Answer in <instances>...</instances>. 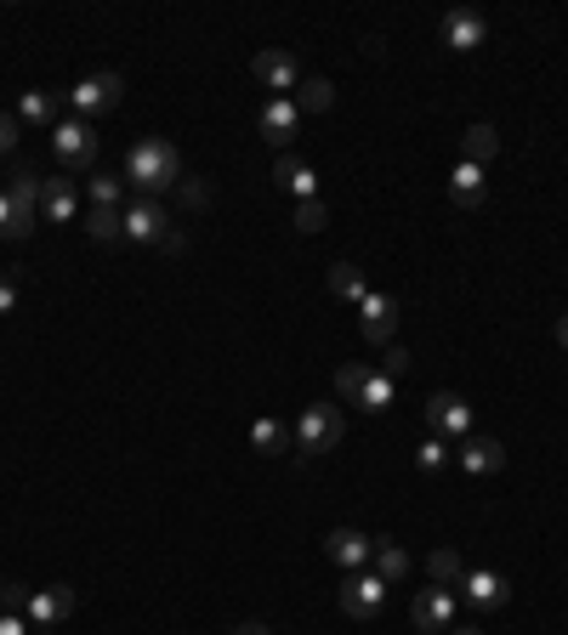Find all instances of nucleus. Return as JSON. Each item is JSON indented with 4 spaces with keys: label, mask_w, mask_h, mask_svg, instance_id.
<instances>
[{
    "label": "nucleus",
    "mask_w": 568,
    "mask_h": 635,
    "mask_svg": "<svg viewBox=\"0 0 568 635\" xmlns=\"http://www.w3.org/2000/svg\"><path fill=\"white\" fill-rule=\"evenodd\" d=\"M98 148H103V136H98V125L91 120H58L52 125V154H58V165H69V171H91L98 165Z\"/></svg>",
    "instance_id": "7ed1b4c3"
},
{
    "label": "nucleus",
    "mask_w": 568,
    "mask_h": 635,
    "mask_svg": "<svg viewBox=\"0 0 568 635\" xmlns=\"http://www.w3.org/2000/svg\"><path fill=\"white\" fill-rule=\"evenodd\" d=\"M18 131H23V125H18V114H0V160H7V154L18 148Z\"/></svg>",
    "instance_id": "72a5a7b5"
},
{
    "label": "nucleus",
    "mask_w": 568,
    "mask_h": 635,
    "mask_svg": "<svg viewBox=\"0 0 568 635\" xmlns=\"http://www.w3.org/2000/svg\"><path fill=\"white\" fill-rule=\"evenodd\" d=\"M449 635H484V629H449Z\"/></svg>",
    "instance_id": "a19ab883"
},
{
    "label": "nucleus",
    "mask_w": 568,
    "mask_h": 635,
    "mask_svg": "<svg viewBox=\"0 0 568 635\" xmlns=\"http://www.w3.org/2000/svg\"><path fill=\"white\" fill-rule=\"evenodd\" d=\"M358 329H364L369 347H387V340L398 335V301H393V296H375V289H369V296L358 301Z\"/></svg>",
    "instance_id": "1a4fd4ad"
},
{
    "label": "nucleus",
    "mask_w": 568,
    "mask_h": 635,
    "mask_svg": "<svg viewBox=\"0 0 568 635\" xmlns=\"http://www.w3.org/2000/svg\"><path fill=\"white\" fill-rule=\"evenodd\" d=\"M342 431H347L342 409H329V403H313V409L296 420V431H291V449H296L302 460H313V454H329V449L342 443Z\"/></svg>",
    "instance_id": "f03ea898"
},
{
    "label": "nucleus",
    "mask_w": 568,
    "mask_h": 635,
    "mask_svg": "<svg viewBox=\"0 0 568 635\" xmlns=\"http://www.w3.org/2000/svg\"><path fill=\"white\" fill-rule=\"evenodd\" d=\"M336 602H342L347 618H375V613H382V602H387V578L358 567V573L342 578V596H336Z\"/></svg>",
    "instance_id": "0eeeda50"
},
{
    "label": "nucleus",
    "mask_w": 568,
    "mask_h": 635,
    "mask_svg": "<svg viewBox=\"0 0 568 635\" xmlns=\"http://www.w3.org/2000/svg\"><path fill=\"white\" fill-rule=\"evenodd\" d=\"M85 238H91V244H125V211L91 205V211H85Z\"/></svg>",
    "instance_id": "4be33fe9"
},
{
    "label": "nucleus",
    "mask_w": 568,
    "mask_h": 635,
    "mask_svg": "<svg viewBox=\"0 0 568 635\" xmlns=\"http://www.w3.org/2000/svg\"><path fill=\"white\" fill-rule=\"evenodd\" d=\"M484 193H489V176H484V165H455L449 171V199L460 205V211H478L484 205Z\"/></svg>",
    "instance_id": "aec40b11"
},
{
    "label": "nucleus",
    "mask_w": 568,
    "mask_h": 635,
    "mask_svg": "<svg viewBox=\"0 0 568 635\" xmlns=\"http://www.w3.org/2000/svg\"><path fill=\"white\" fill-rule=\"evenodd\" d=\"M251 74H256L267 91H278V96H296V85H302V58H296V52H262V58L251 63Z\"/></svg>",
    "instance_id": "f8f14e48"
},
{
    "label": "nucleus",
    "mask_w": 568,
    "mask_h": 635,
    "mask_svg": "<svg viewBox=\"0 0 568 635\" xmlns=\"http://www.w3.org/2000/svg\"><path fill=\"white\" fill-rule=\"evenodd\" d=\"M495 154H500L495 125H466V136H460V160H466V165H489Z\"/></svg>",
    "instance_id": "5701e85b"
},
{
    "label": "nucleus",
    "mask_w": 568,
    "mask_h": 635,
    "mask_svg": "<svg viewBox=\"0 0 568 635\" xmlns=\"http://www.w3.org/2000/svg\"><path fill=\"white\" fill-rule=\"evenodd\" d=\"M63 96H52V91H23L18 96V125H34V131H52L63 114Z\"/></svg>",
    "instance_id": "412c9836"
},
{
    "label": "nucleus",
    "mask_w": 568,
    "mask_h": 635,
    "mask_svg": "<svg viewBox=\"0 0 568 635\" xmlns=\"http://www.w3.org/2000/svg\"><path fill=\"white\" fill-rule=\"evenodd\" d=\"M0 238H12V199H7V187H0Z\"/></svg>",
    "instance_id": "4c0bfd02"
},
{
    "label": "nucleus",
    "mask_w": 568,
    "mask_h": 635,
    "mask_svg": "<svg viewBox=\"0 0 568 635\" xmlns=\"http://www.w3.org/2000/svg\"><path fill=\"white\" fill-rule=\"evenodd\" d=\"M227 635H273V629H267V624H256V618H245V624H233Z\"/></svg>",
    "instance_id": "58836bf2"
},
{
    "label": "nucleus",
    "mask_w": 568,
    "mask_h": 635,
    "mask_svg": "<svg viewBox=\"0 0 568 635\" xmlns=\"http://www.w3.org/2000/svg\"><path fill=\"white\" fill-rule=\"evenodd\" d=\"M176 199H182L187 211H205V205H211V187H205L200 176H182V182H176Z\"/></svg>",
    "instance_id": "2f4dec72"
},
{
    "label": "nucleus",
    "mask_w": 568,
    "mask_h": 635,
    "mask_svg": "<svg viewBox=\"0 0 568 635\" xmlns=\"http://www.w3.org/2000/svg\"><path fill=\"white\" fill-rule=\"evenodd\" d=\"M182 176H187V171H182L176 142H165V136H142V142H131V154H125V182L142 187V199L176 193Z\"/></svg>",
    "instance_id": "f257e3e1"
},
{
    "label": "nucleus",
    "mask_w": 568,
    "mask_h": 635,
    "mask_svg": "<svg viewBox=\"0 0 568 635\" xmlns=\"http://www.w3.org/2000/svg\"><path fill=\"white\" fill-rule=\"evenodd\" d=\"M336 386H342V398H347L353 409H369V414L393 409V392H398L382 369H364V363H347V369L336 375Z\"/></svg>",
    "instance_id": "20e7f679"
},
{
    "label": "nucleus",
    "mask_w": 568,
    "mask_h": 635,
    "mask_svg": "<svg viewBox=\"0 0 568 635\" xmlns=\"http://www.w3.org/2000/svg\"><path fill=\"white\" fill-rule=\"evenodd\" d=\"M324 556L336 562L342 573H358V567H369V556H375V540H369V533H358V528H329Z\"/></svg>",
    "instance_id": "9d476101"
},
{
    "label": "nucleus",
    "mask_w": 568,
    "mask_h": 635,
    "mask_svg": "<svg viewBox=\"0 0 568 635\" xmlns=\"http://www.w3.org/2000/svg\"><path fill=\"white\" fill-rule=\"evenodd\" d=\"M484 40H489V18L484 12H471V7L444 12V45L449 52H478Z\"/></svg>",
    "instance_id": "4468645a"
},
{
    "label": "nucleus",
    "mask_w": 568,
    "mask_h": 635,
    "mask_svg": "<svg viewBox=\"0 0 568 635\" xmlns=\"http://www.w3.org/2000/svg\"><path fill=\"white\" fill-rule=\"evenodd\" d=\"M329 296L347 301V307H358V301L369 296V289H364V273H358L353 262H336V267H329Z\"/></svg>",
    "instance_id": "393cba45"
},
{
    "label": "nucleus",
    "mask_w": 568,
    "mask_h": 635,
    "mask_svg": "<svg viewBox=\"0 0 568 635\" xmlns=\"http://www.w3.org/2000/svg\"><path fill=\"white\" fill-rule=\"evenodd\" d=\"M34 635H52V629H34Z\"/></svg>",
    "instance_id": "79ce46f5"
},
{
    "label": "nucleus",
    "mask_w": 568,
    "mask_h": 635,
    "mask_svg": "<svg viewBox=\"0 0 568 635\" xmlns=\"http://www.w3.org/2000/svg\"><path fill=\"white\" fill-rule=\"evenodd\" d=\"M415 465H420V471H444V465H449V449H444V437H426V443L415 449Z\"/></svg>",
    "instance_id": "7c9ffc66"
},
{
    "label": "nucleus",
    "mask_w": 568,
    "mask_h": 635,
    "mask_svg": "<svg viewBox=\"0 0 568 635\" xmlns=\"http://www.w3.org/2000/svg\"><path fill=\"white\" fill-rule=\"evenodd\" d=\"M426 426H433V437H471V409H466V398L433 392V398H426Z\"/></svg>",
    "instance_id": "9b49d317"
},
{
    "label": "nucleus",
    "mask_w": 568,
    "mask_h": 635,
    "mask_svg": "<svg viewBox=\"0 0 568 635\" xmlns=\"http://www.w3.org/2000/svg\"><path fill=\"white\" fill-rule=\"evenodd\" d=\"M324 222H329V205L324 199H302L296 205V233H318Z\"/></svg>",
    "instance_id": "c756f323"
},
{
    "label": "nucleus",
    "mask_w": 568,
    "mask_h": 635,
    "mask_svg": "<svg viewBox=\"0 0 568 635\" xmlns=\"http://www.w3.org/2000/svg\"><path fill=\"white\" fill-rule=\"evenodd\" d=\"M557 347H568V313L557 318Z\"/></svg>",
    "instance_id": "ea45409f"
},
{
    "label": "nucleus",
    "mask_w": 568,
    "mask_h": 635,
    "mask_svg": "<svg viewBox=\"0 0 568 635\" xmlns=\"http://www.w3.org/2000/svg\"><path fill=\"white\" fill-rule=\"evenodd\" d=\"M455 465H460L466 477H495V471H506V449L495 443V437H460Z\"/></svg>",
    "instance_id": "dca6fc26"
},
{
    "label": "nucleus",
    "mask_w": 568,
    "mask_h": 635,
    "mask_svg": "<svg viewBox=\"0 0 568 635\" xmlns=\"http://www.w3.org/2000/svg\"><path fill=\"white\" fill-rule=\"evenodd\" d=\"M273 182L284 193H296V199H318V171L307 160H296V154H278L273 160Z\"/></svg>",
    "instance_id": "a211bd4d"
},
{
    "label": "nucleus",
    "mask_w": 568,
    "mask_h": 635,
    "mask_svg": "<svg viewBox=\"0 0 568 635\" xmlns=\"http://www.w3.org/2000/svg\"><path fill=\"white\" fill-rule=\"evenodd\" d=\"M120 91H125L120 74H85L74 91H63V103L74 109V120H98V114H109L120 103Z\"/></svg>",
    "instance_id": "39448f33"
},
{
    "label": "nucleus",
    "mask_w": 568,
    "mask_h": 635,
    "mask_svg": "<svg viewBox=\"0 0 568 635\" xmlns=\"http://www.w3.org/2000/svg\"><path fill=\"white\" fill-rule=\"evenodd\" d=\"M291 103H296L302 114H324L329 103H336V85H329V80H302Z\"/></svg>",
    "instance_id": "cd10ccee"
},
{
    "label": "nucleus",
    "mask_w": 568,
    "mask_h": 635,
    "mask_svg": "<svg viewBox=\"0 0 568 635\" xmlns=\"http://www.w3.org/2000/svg\"><path fill=\"white\" fill-rule=\"evenodd\" d=\"M85 193H91V205H103V211H120V199H125V176L91 171V176H85Z\"/></svg>",
    "instance_id": "a878e982"
},
{
    "label": "nucleus",
    "mask_w": 568,
    "mask_h": 635,
    "mask_svg": "<svg viewBox=\"0 0 568 635\" xmlns=\"http://www.w3.org/2000/svg\"><path fill=\"white\" fill-rule=\"evenodd\" d=\"M426 573H433V584H449V591H455V584H460V556L444 545V551H433V556H426Z\"/></svg>",
    "instance_id": "c85d7f7f"
},
{
    "label": "nucleus",
    "mask_w": 568,
    "mask_h": 635,
    "mask_svg": "<svg viewBox=\"0 0 568 635\" xmlns=\"http://www.w3.org/2000/svg\"><path fill=\"white\" fill-rule=\"evenodd\" d=\"M12 307H18V278L0 273V313H12Z\"/></svg>",
    "instance_id": "c9c22d12"
},
{
    "label": "nucleus",
    "mask_w": 568,
    "mask_h": 635,
    "mask_svg": "<svg viewBox=\"0 0 568 635\" xmlns=\"http://www.w3.org/2000/svg\"><path fill=\"white\" fill-rule=\"evenodd\" d=\"M455 607H460V596L449 591V584H426V591H415V602H409V618H415L426 635H449Z\"/></svg>",
    "instance_id": "423d86ee"
},
{
    "label": "nucleus",
    "mask_w": 568,
    "mask_h": 635,
    "mask_svg": "<svg viewBox=\"0 0 568 635\" xmlns=\"http://www.w3.org/2000/svg\"><path fill=\"white\" fill-rule=\"evenodd\" d=\"M23 607H29L23 584H0V613H23Z\"/></svg>",
    "instance_id": "473e14b6"
},
{
    "label": "nucleus",
    "mask_w": 568,
    "mask_h": 635,
    "mask_svg": "<svg viewBox=\"0 0 568 635\" xmlns=\"http://www.w3.org/2000/svg\"><path fill=\"white\" fill-rule=\"evenodd\" d=\"M369 562H375V573H382L387 584H404L409 578V551L398 540H375V556Z\"/></svg>",
    "instance_id": "b1692460"
},
{
    "label": "nucleus",
    "mask_w": 568,
    "mask_h": 635,
    "mask_svg": "<svg viewBox=\"0 0 568 635\" xmlns=\"http://www.w3.org/2000/svg\"><path fill=\"white\" fill-rule=\"evenodd\" d=\"M455 596H466L478 613H500V607H506V596H511V584H506L495 567H471V573H460Z\"/></svg>",
    "instance_id": "6e6552de"
},
{
    "label": "nucleus",
    "mask_w": 568,
    "mask_h": 635,
    "mask_svg": "<svg viewBox=\"0 0 568 635\" xmlns=\"http://www.w3.org/2000/svg\"><path fill=\"white\" fill-rule=\"evenodd\" d=\"M0 635H34V629H29L18 613H0Z\"/></svg>",
    "instance_id": "e433bc0d"
},
{
    "label": "nucleus",
    "mask_w": 568,
    "mask_h": 635,
    "mask_svg": "<svg viewBox=\"0 0 568 635\" xmlns=\"http://www.w3.org/2000/svg\"><path fill=\"white\" fill-rule=\"evenodd\" d=\"M165 233H171V216H165L160 199L125 205V238H131V244H165Z\"/></svg>",
    "instance_id": "ddd939ff"
},
{
    "label": "nucleus",
    "mask_w": 568,
    "mask_h": 635,
    "mask_svg": "<svg viewBox=\"0 0 568 635\" xmlns=\"http://www.w3.org/2000/svg\"><path fill=\"white\" fill-rule=\"evenodd\" d=\"M74 211H80V182L74 176H52L40 187V216L45 222H69Z\"/></svg>",
    "instance_id": "6ab92c4d"
},
{
    "label": "nucleus",
    "mask_w": 568,
    "mask_h": 635,
    "mask_svg": "<svg viewBox=\"0 0 568 635\" xmlns=\"http://www.w3.org/2000/svg\"><path fill=\"white\" fill-rule=\"evenodd\" d=\"M251 449H256V454H284V449H291V431H284V420H267V414H262V420L251 426Z\"/></svg>",
    "instance_id": "bb28decb"
},
{
    "label": "nucleus",
    "mask_w": 568,
    "mask_h": 635,
    "mask_svg": "<svg viewBox=\"0 0 568 635\" xmlns=\"http://www.w3.org/2000/svg\"><path fill=\"white\" fill-rule=\"evenodd\" d=\"M382 375H387V380L398 386V380L409 375V352H404V347H393V352H387V363H382Z\"/></svg>",
    "instance_id": "f704fd0d"
},
{
    "label": "nucleus",
    "mask_w": 568,
    "mask_h": 635,
    "mask_svg": "<svg viewBox=\"0 0 568 635\" xmlns=\"http://www.w3.org/2000/svg\"><path fill=\"white\" fill-rule=\"evenodd\" d=\"M256 125H262V136L273 142L278 154H291V142H296V131H302V109L291 103V96H273V103L262 109V120H256Z\"/></svg>",
    "instance_id": "2eb2a0df"
},
{
    "label": "nucleus",
    "mask_w": 568,
    "mask_h": 635,
    "mask_svg": "<svg viewBox=\"0 0 568 635\" xmlns=\"http://www.w3.org/2000/svg\"><path fill=\"white\" fill-rule=\"evenodd\" d=\"M29 624L34 629H52V624H63L69 613H74V591L69 584H52V591H29Z\"/></svg>",
    "instance_id": "f3484780"
}]
</instances>
